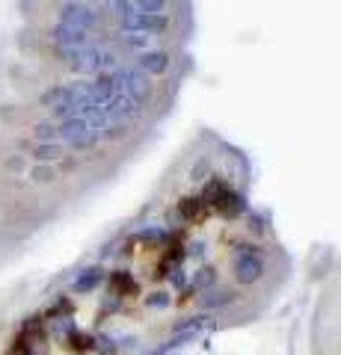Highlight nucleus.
Segmentation results:
<instances>
[{"label":"nucleus","mask_w":341,"mask_h":355,"mask_svg":"<svg viewBox=\"0 0 341 355\" xmlns=\"http://www.w3.org/2000/svg\"><path fill=\"white\" fill-rule=\"evenodd\" d=\"M57 139H63L65 146L83 151V148L98 146V142L104 139V133H98L95 128H90L83 119H63L57 125Z\"/></svg>","instance_id":"obj_2"},{"label":"nucleus","mask_w":341,"mask_h":355,"mask_svg":"<svg viewBox=\"0 0 341 355\" xmlns=\"http://www.w3.org/2000/svg\"><path fill=\"white\" fill-rule=\"evenodd\" d=\"M81 3H90V0H81Z\"/></svg>","instance_id":"obj_19"},{"label":"nucleus","mask_w":341,"mask_h":355,"mask_svg":"<svg viewBox=\"0 0 341 355\" xmlns=\"http://www.w3.org/2000/svg\"><path fill=\"white\" fill-rule=\"evenodd\" d=\"M172 27V15H146L131 9L128 15H122V33H149V36H160Z\"/></svg>","instance_id":"obj_4"},{"label":"nucleus","mask_w":341,"mask_h":355,"mask_svg":"<svg viewBox=\"0 0 341 355\" xmlns=\"http://www.w3.org/2000/svg\"><path fill=\"white\" fill-rule=\"evenodd\" d=\"M98 282H101V270H86V272L81 275V279L74 282V287H78V291L83 293V291H92V287H95Z\"/></svg>","instance_id":"obj_12"},{"label":"nucleus","mask_w":341,"mask_h":355,"mask_svg":"<svg viewBox=\"0 0 341 355\" xmlns=\"http://www.w3.org/2000/svg\"><path fill=\"white\" fill-rule=\"evenodd\" d=\"M181 214H184V219H196V216L202 214V202H193V198H190V202H184Z\"/></svg>","instance_id":"obj_17"},{"label":"nucleus","mask_w":341,"mask_h":355,"mask_svg":"<svg viewBox=\"0 0 341 355\" xmlns=\"http://www.w3.org/2000/svg\"><path fill=\"white\" fill-rule=\"evenodd\" d=\"M69 69L81 71V74H101V71H113L119 69V53L110 48H98V44H83V48H69L63 51Z\"/></svg>","instance_id":"obj_1"},{"label":"nucleus","mask_w":341,"mask_h":355,"mask_svg":"<svg viewBox=\"0 0 341 355\" xmlns=\"http://www.w3.org/2000/svg\"><path fill=\"white\" fill-rule=\"evenodd\" d=\"M131 6H134L137 12H146V15H167L169 0H131Z\"/></svg>","instance_id":"obj_11"},{"label":"nucleus","mask_w":341,"mask_h":355,"mask_svg":"<svg viewBox=\"0 0 341 355\" xmlns=\"http://www.w3.org/2000/svg\"><path fill=\"white\" fill-rule=\"evenodd\" d=\"M30 178H33V181H39V184H48V181H53L57 175H53V166L42 163V166H36V169L30 172Z\"/></svg>","instance_id":"obj_14"},{"label":"nucleus","mask_w":341,"mask_h":355,"mask_svg":"<svg viewBox=\"0 0 341 355\" xmlns=\"http://www.w3.org/2000/svg\"><path fill=\"white\" fill-rule=\"evenodd\" d=\"M134 69H137L140 74H146V77H163V74L172 69V57H169V51L151 48V51H146V53H140Z\"/></svg>","instance_id":"obj_6"},{"label":"nucleus","mask_w":341,"mask_h":355,"mask_svg":"<svg viewBox=\"0 0 341 355\" xmlns=\"http://www.w3.org/2000/svg\"><path fill=\"white\" fill-rule=\"evenodd\" d=\"M107 9H110L113 15L122 18V15H128L134 6H131V0H107Z\"/></svg>","instance_id":"obj_16"},{"label":"nucleus","mask_w":341,"mask_h":355,"mask_svg":"<svg viewBox=\"0 0 341 355\" xmlns=\"http://www.w3.org/2000/svg\"><path fill=\"white\" fill-rule=\"evenodd\" d=\"M261 272H264V263H261L258 254L244 252V254H240V258L235 261V275H238V282H244V284L258 282Z\"/></svg>","instance_id":"obj_8"},{"label":"nucleus","mask_w":341,"mask_h":355,"mask_svg":"<svg viewBox=\"0 0 341 355\" xmlns=\"http://www.w3.org/2000/svg\"><path fill=\"white\" fill-rule=\"evenodd\" d=\"M122 44L128 51L146 53V51H151V44H155V36H149V33H122Z\"/></svg>","instance_id":"obj_9"},{"label":"nucleus","mask_w":341,"mask_h":355,"mask_svg":"<svg viewBox=\"0 0 341 355\" xmlns=\"http://www.w3.org/2000/svg\"><path fill=\"white\" fill-rule=\"evenodd\" d=\"M60 24H69V27H78L83 33H92L98 24H101V15H98V9H92L90 3L65 0V6L60 9Z\"/></svg>","instance_id":"obj_3"},{"label":"nucleus","mask_w":341,"mask_h":355,"mask_svg":"<svg viewBox=\"0 0 341 355\" xmlns=\"http://www.w3.org/2000/svg\"><path fill=\"white\" fill-rule=\"evenodd\" d=\"M36 139L39 142H57V125H53V121H39L36 125Z\"/></svg>","instance_id":"obj_13"},{"label":"nucleus","mask_w":341,"mask_h":355,"mask_svg":"<svg viewBox=\"0 0 341 355\" xmlns=\"http://www.w3.org/2000/svg\"><path fill=\"white\" fill-rule=\"evenodd\" d=\"M51 36L53 42L60 44L63 51H69V48H83V44H90V33H83L78 27H69V24H57L51 30Z\"/></svg>","instance_id":"obj_7"},{"label":"nucleus","mask_w":341,"mask_h":355,"mask_svg":"<svg viewBox=\"0 0 341 355\" xmlns=\"http://www.w3.org/2000/svg\"><path fill=\"white\" fill-rule=\"evenodd\" d=\"M151 92H155V83H151V77L140 74L137 69H122V95L134 98V101L142 107V104H149Z\"/></svg>","instance_id":"obj_5"},{"label":"nucleus","mask_w":341,"mask_h":355,"mask_svg":"<svg viewBox=\"0 0 341 355\" xmlns=\"http://www.w3.org/2000/svg\"><path fill=\"white\" fill-rule=\"evenodd\" d=\"M60 157H63V146H60V142H39V146L33 148V160H39V163H53Z\"/></svg>","instance_id":"obj_10"},{"label":"nucleus","mask_w":341,"mask_h":355,"mask_svg":"<svg viewBox=\"0 0 341 355\" xmlns=\"http://www.w3.org/2000/svg\"><path fill=\"white\" fill-rule=\"evenodd\" d=\"M69 347H72V349H78V352H83V349H90V347H92V340L86 338V335H81V331H72V335H69Z\"/></svg>","instance_id":"obj_15"},{"label":"nucleus","mask_w":341,"mask_h":355,"mask_svg":"<svg viewBox=\"0 0 341 355\" xmlns=\"http://www.w3.org/2000/svg\"><path fill=\"white\" fill-rule=\"evenodd\" d=\"M113 287H116V291H134V282H131L128 275H116V279H113Z\"/></svg>","instance_id":"obj_18"}]
</instances>
